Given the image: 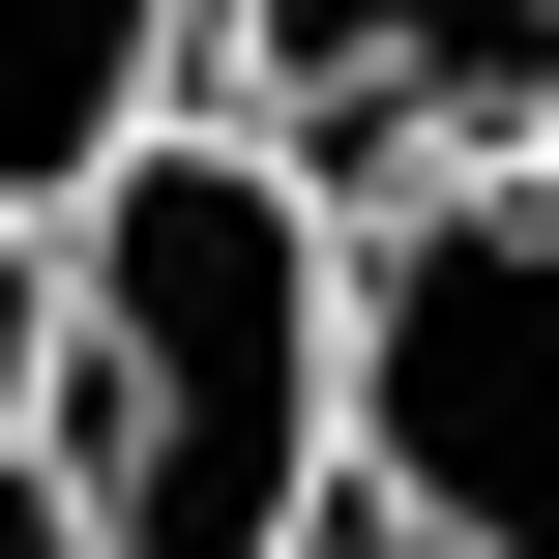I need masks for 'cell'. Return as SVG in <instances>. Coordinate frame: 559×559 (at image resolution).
I'll list each match as a JSON object with an SVG mask.
<instances>
[{"label":"cell","instance_id":"3957f363","mask_svg":"<svg viewBox=\"0 0 559 559\" xmlns=\"http://www.w3.org/2000/svg\"><path fill=\"white\" fill-rule=\"evenodd\" d=\"M206 118H265L324 206L531 177L559 147V0H206Z\"/></svg>","mask_w":559,"mask_h":559},{"label":"cell","instance_id":"7a4b0ae2","mask_svg":"<svg viewBox=\"0 0 559 559\" xmlns=\"http://www.w3.org/2000/svg\"><path fill=\"white\" fill-rule=\"evenodd\" d=\"M354 559H559V147L354 206Z\"/></svg>","mask_w":559,"mask_h":559},{"label":"cell","instance_id":"6da1fadb","mask_svg":"<svg viewBox=\"0 0 559 559\" xmlns=\"http://www.w3.org/2000/svg\"><path fill=\"white\" fill-rule=\"evenodd\" d=\"M118 559H354V206L265 118H147L59 206V413Z\"/></svg>","mask_w":559,"mask_h":559},{"label":"cell","instance_id":"277c9868","mask_svg":"<svg viewBox=\"0 0 559 559\" xmlns=\"http://www.w3.org/2000/svg\"><path fill=\"white\" fill-rule=\"evenodd\" d=\"M206 88V0H0V206H88Z\"/></svg>","mask_w":559,"mask_h":559},{"label":"cell","instance_id":"8992f818","mask_svg":"<svg viewBox=\"0 0 559 559\" xmlns=\"http://www.w3.org/2000/svg\"><path fill=\"white\" fill-rule=\"evenodd\" d=\"M0 559H118V531H88V472H59V442H0Z\"/></svg>","mask_w":559,"mask_h":559},{"label":"cell","instance_id":"5b68a950","mask_svg":"<svg viewBox=\"0 0 559 559\" xmlns=\"http://www.w3.org/2000/svg\"><path fill=\"white\" fill-rule=\"evenodd\" d=\"M59 413V206H0V442Z\"/></svg>","mask_w":559,"mask_h":559}]
</instances>
